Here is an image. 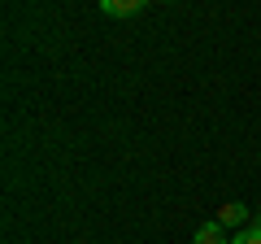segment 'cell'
<instances>
[{"instance_id": "277c9868", "label": "cell", "mask_w": 261, "mask_h": 244, "mask_svg": "<svg viewBox=\"0 0 261 244\" xmlns=\"http://www.w3.org/2000/svg\"><path fill=\"white\" fill-rule=\"evenodd\" d=\"M231 244H261V218H257L252 227H244V231H235Z\"/></svg>"}, {"instance_id": "5b68a950", "label": "cell", "mask_w": 261, "mask_h": 244, "mask_svg": "<svg viewBox=\"0 0 261 244\" xmlns=\"http://www.w3.org/2000/svg\"><path fill=\"white\" fill-rule=\"evenodd\" d=\"M148 5H174V0H148Z\"/></svg>"}, {"instance_id": "3957f363", "label": "cell", "mask_w": 261, "mask_h": 244, "mask_svg": "<svg viewBox=\"0 0 261 244\" xmlns=\"http://www.w3.org/2000/svg\"><path fill=\"white\" fill-rule=\"evenodd\" d=\"M192 244H231V240H226V227L214 218V223H200L192 231Z\"/></svg>"}, {"instance_id": "6da1fadb", "label": "cell", "mask_w": 261, "mask_h": 244, "mask_svg": "<svg viewBox=\"0 0 261 244\" xmlns=\"http://www.w3.org/2000/svg\"><path fill=\"white\" fill-rule=\"evenodd\" d=\"M105 18H135V13L148 5V0H96Z\"/></svg>"}, {"instance_id": "7a4b0ae2", "label": "cell", "mask_w": 261, "mask_h": 244, "mask_svg": "<svg viewBox=\"0 0 261 244\" xmlns=\"http://www.w3.org/2000/svg\"><path fill=\"white\" fill-rule=\"evenodd\" d=\"M218 223L226 227V231H240L244 223H248V205H240V201H226V205H218Z\"/></svg>"}]
</instances>
